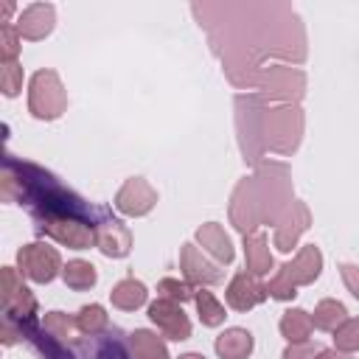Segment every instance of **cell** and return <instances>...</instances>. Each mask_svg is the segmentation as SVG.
Here are the masks:
<instances>
[{
    "mask_svg": "<svg viewBox=\"0 0 359 359\" xmlns=\"http://www.w3.org/2000/svg\"><path fill=\"white\" fill-rule=\"evenodd\" d=\"M0 278H3V320L20 323V328H22V323H31V317L36 311V300H34L31 289L20 280L14 266H3Z\"/></svg>",
    "mask_w": 359,
    "mask_h": 359,
    "instance_id": "4",
    "label": "cell"
},
{
    "mask_svg": "<svg viewBox=\"0 0 359 359\" xmlns=\"http://www.w3.org/2000/svg\"><path fill=\"white\" fill-rule=\"evenodd\" d=\"M196 241H199V247H202L205 252H210L219 264H230V261L236 258L233 241H230V236L224 233V227H222L219 222L202 224V227L196 230Z\"/></svg>",
    "mask_w": 359,
    "mask_h": 359,
    "instance_id": "14",
    "label": "cell"
},
{
    "mask_svg": "<svg viewBox=\"0 0 359 359\" xmlns=\"http://www.w3.org/2000/svg\"><path fill=\"white\" fill-rule=\"evenodd\" d=\"M20 31L17 25L6 22L0 25V62H17V53H20Z\"/></svg>",
    "mask_w": 359,
    "mask_h": 359,
    "instance_id": "28",
    "label": "cell"
},
{
    "mask_svg": "<svg viewBox=\"0 0 359 359\" xmlns=\"http://www.w3.org/2000/svg\"><path fill=\"white\" fill-rule=\"evenodd\" d=\"M339 272H342V280H345L348 292L359 300V266H356V264H342Z\"/></svg>",
    "mask_w": 359,
    "mask_h": 359,
    "instance_id": "32",
    "label": "cell"
},
{
    "mask_svg": "<svg viewBox=\"0 0 359 359\" xmlns=\"http://www.w3.org/2000/svg\"><path fill=\"white\" fill-rule=\"evenodd\" d=\"M62 278H65V283H67L70 289H76V292H87V289H93V286H95L98 272H95V266H93L90 261L73 258V261H67V264H65Z\"/></svg>",
    "mask_w": 359,
    "mask_h": 359,
    "instance_id": "22",
    "label": "cell"
},
{
    "mask_svg": "<svg viewBox=\"0 0 359 359\" xmlns=\"http://www.w3.org/2000/svg\"><path fill=\"white\" fill-rule=\"evenodd\" d=\"M0 90L6 98H14L22 90V65L20 62H0Z\"/></svg>",
    "mask_w": 359,
    "mask_h": 359,
    "instance_id": "26",
    "label": "cell"
},
{
    "mask_svg": "<svg viewBox=\"0 0 359 359\" xmlns=\"http://www.w3.org/2000/svg\"><path fill=\"white\" fill-rule=\"evenodd\" d=\"M11 11H14V3H11V0H6V3H3V25L8 22V17H11Z\"/></svg>",
    "mask_w": 359,
    "mask_h": 359,
    "instance_id": "35",
    "label": "cell"
},
{
    "mask_svg": "<svg viewBox=\"0 0 359 359\" xmlns=\"http://www.w3.org/2000/svg\"><path fill=\"white\" fill-rule=\"evenodd\" d=\"M76 328H79L81 334H90V337L107 331V328H109V317H107L104 306H98V303L84 306V309L76 314Z\"/></svg>",
    "mask_w": 359,
    "mask_h": 359,
    "instance_id": "24",
    "label": "cell"
},
{
    "mask_svg": "<svg viewBox=\"0 0 359 359\" xmlns=\"http://www.w3.org/2000/svg\"><path fill=\"white\" fill-rule=\"evenodd\" d=\"M309 224H311L309 208H306L303 202H292V205L278 216V222H275V247H278L280 252H289V250L297 244L300 233L309 230Z\"/></svg>",
    "mask_w": 359,
    "mask_h": 359,
    "instance_id": "8",
    "label": "cell"
},
{
    "mask_svg": "<svg viewBox=\"0 0 359 359\" xmlns=\"http://www.w3.org/2000/svg\"><path fill=\"white\" fill-rule=\"evenodd\" d=\"M39 224V233L50 236L53 241L70 247V250H90L95 241H98V233H95V224L87 222V219H79V216H45V219H36Z\"/></svg>",
    "mask_w": 359,
    "mask_h": 359,
    "instance_id": "2",
    "label": "cell"
},
{
    "mask_svg": "<svg viewBox=\"0 0 359 359\" xmlns=\"http://www.w3.org/2000/svg\"><path fill=\"white\" fill-rule=\"evenodd\" d=\"M334 351H339V353H353V351H359V317H348V320L334 331Z\"/></svg>",
    "mask_w": 359,
    "mask_h": 359,
    "instance_id": "25",
    "label": "cell"
},
{
    "mask_svg": "<svg viewBox=\"0 0 359 359\" xmlns=\"http://www.w3.org/2000/svg\"><path fill=\"white\" fill-rule=\"evenodd\" d=\"M213 348H216L219 359H247L255 348V339L247 328H227L216 337Z\"/></svg>",
    "mask_w": 359,
    "mask_h": 359,
    "instance_id": "16",
    "label": "cell"
},
{
    "mask_svg": "<svg viewBox=\"0 0 359 359\" xmlns=\"http://www.w3.org/2000/svg\"><path fill=\"white\" fill-rule=\"evenodd\" d=\"M28 109L39 121H53L67 109V93L56 70H36L28 87Z\"/></svg>",
    "mask_w": 359,
    "mask_h": 359,
    "instance_id": "1",
    "label": "cell"
},
{
    "mask_svg": "<svg viewBox=\"0 0 359 359\" xmlns=\"http://www.w3.org/2000/svg\"><path fill=\"white\" fill-rule=\"evenodd\" d=\"M129 345L135 351V359H171L163 337H157V334H151L146 328L132 331L129 334Z\"/></svg>",
    "mask_w": 359,
    "mask_h": 359,
    "instance_id": "19",
    "label": "cell"
},
{
    "mask_svg": "<svg viewBox=\"0 0 359 359\" xmlns=\"http://www.w3.org/2000/svg\"><path fill=\"white\" fill-rule=\"evenodd\" d=\"M283 269H286V275L292 278L294 286H309V283H314V280L320 278V272H323V252H320V247H317V244L300 247V252L294 255V261L283 264Z\"/></svg>",
    "mask_w": 359,
    "mask_h": 359,
    "instance_id": "13",
    "label": "cell"
},
{
    "mask_svg": "<svg viewBox=\"0 0 359 359\" xmlns=\"http://www.w3.org/2000/svg\"><path fill=\"white\" fill-rule=\"evenodd\" d=\"M73 328H76V320H70L65 311H48V314H45V331H48L53 339H67V337H73Z\"/></svg>",
    "mask_w": 359,
    "mask_h": 359,
    "instance_id": "29",
    "label": "cell"
},
{
    "mask_svg": "<svg viewBox=\"0 0 359 359\" xmlns=\"http://www.w3.org/2000/svg\"><path fill=\"white\" fill-rule=\"evenodd\" d=\"M244 264H247V266H244L247 275H252V278H264V275H269V269L275 266L264 233L244 236Z\"/></svg>",
    "mask_w": 359,
    "mask_h": 359,
    "instance_id": "15",
    "label": "cell"
},
{
    "mask_svg": "<svg viewBox=\"0 0 359 359\" xmlns=\"http://www.w3.org/2000/svg\"><path fill=\"white\" fill-rule=\"evenodd\" d=\"M300 129H303V118H300V112L294 107L269 109L266 112V129H264L266 135H264V140H266L269 149L286 154V151H292L297 146Z\"/></svg>",
    "mask_w": 359,
    "mask_h": 359,
    "instance_id": "5",
    "label": "cell"
},
{
    "mask_svg": "<svg viewBox=\"0 0 359 359\" xmlns=\"http://www.w3.org/2000/svg\"><path fill=\"white\" fill-rule=\"evenodd\" d=\"M345 320H348V309H345L339 300H331V297L320 300V303L314 306V314H311L314 328H320V331H331V334H334Z\"/></svg>",
    "mask_w": 359,
    "mask_h": 359,
    "instance_id": "21",
    "label": "cell"
},
{
    "mask_svg": "<svg viewBox=\"0 0 359 359\" xmlns=\"http://www.w3.org/2000/svg\"><path fill=\"white\" fill-rule=\"evenodd\" d=\"M320 359H351L348 353H339V351H323Z\"/></svg>",
    "mask_w": 359,
    "mask_h": 359,
    "instance_id": "34",
    "label": "cell"
},
{
    "mask_svg": "<svg viewBox=\"0 0 359 359\" xmlns=\"http://www.w3.org/2000/svg\"><path fill=\"white\" fill-rule=\"evenodd\" d=\"M320 353H323V348L317 342L306 339V342H289V348L283 351V359H320Z\"/></svg>",
    "mask_w": 359,
    "mask_h": 359,
    "instance_id": "31",
    "label": "cell"
},
{
    "mask_svg": "<svg viewBox=\"0 0 359 359\" xmlns=\"http://www.w3.org/2000/svg\"><path fill=\"white\" fill-rule=\"evenodd\" d=\"M224 297H227V306H230V309H236V311H250L252 306L264 303V300L269 297V292H266V283H261L258 278H252V275H247V272H238V275L227 283Z\"/></svg>",
    "mask_w": 359,
    "mask_h": 359,
    "instance_id": "12",
    "label": "cell"
},
{
    "mask_svg": "<svg viewBox=\"0 0 359 359\" xmlns=\"http://www.w3.org/2000/svg\"><path fill=\"white\" fill-rule=\"evenodd\" d=\"M180 266H182L185 280L188 283H196V286H213V283H222V278H224V272L216 264H210L196 244H182V250H180Z\"/></svg>",
    "mask_w": 359,
    "mask_h": 359,
    "instance_id": "9",
    "label": "cell"
},
{
    "mask_svg": "<svg viewBox=\"0 0 359 359\" xmlns=\"http://www.w3.org/2000/svg\"><path fill=\"white\" fill-rule=\"evenodd\" d=\"M56 25V8L50 3H31L17 17V31L22 39H45Z\"/></svg>",
    "mask_w": 359,
    "mask_h": 359,
    "instance_id": "10",
    "label": "cell"
},
{
    "mask_svg": "<svg viewBox=\"0 0 359 359\" xmlns=\"http://www.w3.org/2000/svg\"><path fill=\"white\" fill-rule=\"evenodd\" d=\"M157 205V191L143 177H129L115 194V208L123 216H146Z\"/></svg>",
    "mask_w": 359,
    "mask_h": 359,
    "instance_id": "7",
    "label": "cell"
},
{
    "mask_svg": "<svg viewBox=\"0 0 359 359\" xmlns=\"http://www.w3.org/2000/svg\"><path fill=\"white\" fill-rule=\"evenodd\" d=\"M258 84H261V90H266L272 95H292V90L303 87V76L292 67H269L261 73Z\"/></svg>",
    "mask_w": 359,
    "mask_h": 359,
    "instance_id": "17",
    "label": "cell"
},
{
    "mask_svg": "<svg viewBox=\"0 0 359 359\" xmlns=\"http://www.w3.org/2000/svg\"><path fill=\"white\" fill-rule=\"evenodd\" d=\"M314 331V323H311V314L303 311V309H289L283 311L280 317V334L286 337V342H306Z\"/></svg>",
    "mask_w": 359,
    "mask_h": 359,
    "instance_id": "20",
    "label": "cell"
},
{
    "mask_svg": "<svg viewBox=\"0 0 359 359\" xmlns=\"http://www.w3.org/2000/svg\"><path fill=\"white\" fill-rule=\"evenodd\" d=\"M149 320L163 331V337L174 339V342H182L191 337V320L185 317L182 306L174 303V300H165V297H157L151 306H149Z\"/></svg>",
    "mask_w": 359,
    "mask_h": 359,
    "instance_id": "6",
    "label": "cell"
},
{
    "mask_svg": "<svg viewBox=\"0 0 359 359\" xmlns=\"http://www.w3.org/2000/svg\"><path fill=\"white\" fill-rule=\"evenodd\" d=\"M177 359H205L202 353H182V356H177Z\"/></svg>",
    "mask_w": 359,
    "mask_h": 359,
    "instance_id": "36",
    "label": "cell"
},
{
    "mask_svg": "<svg viewBox=\"0 0 359 359\" xmlns=\"http://www.w3.org/2000/svg\"><path fill=\"white\" fill-rule=\"evenodd\" d=\"M157 292H160V297H165V300H174V303H185V300H194V286L188 283V280H177V278H163L160 283H157Z\"/></svg>",
    "mask_w": 359,
    "mask_h": 359,
    "instance_id": "27",
    "label": "cell"
},
{
    "mask_svg": "<svg viewBox=\"0 0 359 359\" xmlns=\"http://www.w3.org/2000/svg\"><path fill=\"white\" fill-rule=\"evenodd\" d=\"M146 297H149L146 286H143L140 280H135V278L118 280V283L112 286V292H109L112 306L121 309V311H135V309H140V306L146 303Z\"/></svg>",
    "mask_w": 359,
    "mask_h": 359,
    "instance_id": "18",
    "label": "cell"
},
{
    "mask_svg": "<svg viewBox=\"0 0 359 359\" xmlns=\"http://www.w3.org/2000/svg\"><path fill=\"white\" fill-rule=\"evenodd\" d=\"M17 266L20 272L34 280V283H50L65 266H62V258H59V250L56 247H48L42 241H34V244H25L20 247L17 252Z\"/></svg>",
    "mask_w": 359,
    "mask_h": 359,
    "instance_id": "3",
    "label": "cell"
},
{
    "mask_svg": "<svg viewBox=\"0 0 359 359\" xmlns=\"http://www.w3.org/2000/svg\"><path fill=\"white\" fill-rule=\"evenodd\" d=\"M266 292H269V297H275V300H292V297L297 294V286L292 283V278H289L286 269L280 266V269L272 275V280L266 283Z\"/></svg>",
    "mask_w": 359,
    "mask_h": 359,
    "instance_id": "30",
    "label": "cell"
},
{
    "mask_svg": "<svg viewBox=\"0 0 359 359\" xmlns=\"http://www.w3.org/2000/svg\"><path fill=\"white\" fill-rule=\"evenodd\" d=\"M194 303H196V311H199V320H202V325H208V328H216V325H222L224 323V306L210 294V292H205V289H199L196 294H194Z\"/></svg>",
    "mask_w": 359,
    "mask_h": 359,
    "instance_id": "23",
    "label": "cell"
},
{
    "mask_svg": "<svg viewBox=\"0 0 359 359\" xmlns=\"http://www.w3.org/2000/svg\"><path fill=\"white\" fill-rule=\"evenodd\" d=\"M98 359H132V356L123 351V345H121L118 339H109V342H104V345H101Z\"/></svg>",
    "mask_w": 359,
    "mask_h": 359,
    "instance_id": "33",
    "label": "cell"
},
{
    "mask_svg": "<svg viewBox=\"0 0 359 359\" xmlns=\"http://www.w3.org/2000/svg\"><path fill=\"white\" fill-rule=\"evenodd\" d=\"M95 233H98L95 247H98L107 258H123V255H129V250H132V233H129V227H126L121 219L104 216V219L95 224Z\"/></svg>",
    "mask_w": 359,
    "mask_h": 359,
    "instance_id": "11",
    "label": "cell"
}]
</instances>
